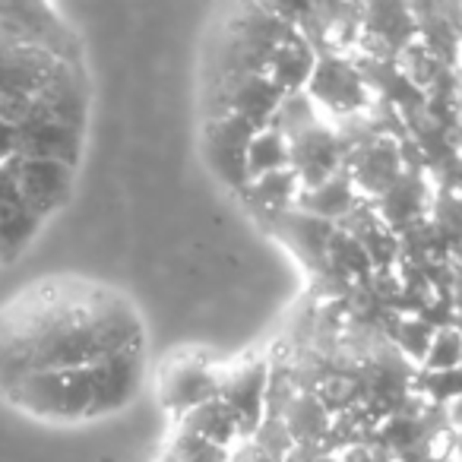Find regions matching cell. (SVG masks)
Segmentation results:
<instances>
[{
    "instance_id": "10",
    "label": "cell",
    "mask_w": 462,
    "mask_h": 462,
    "mask_svg": "<svg viewBox=\"0 0 462 462\" xmlns=\"http://www.w3.org/2000/svg\"><path fill=\"white\" fill-rule=\"evenodd\" d=\"M180 428H184L187 434L199 437V440L212 443V447H222V449H231L235 440H241L238 421H235V415L225 409V402L218 396L197 405L193 411H187V415L180 418Z\"/></svg>"
},
{
    "instance_id": "23",
    "label": "cell",
    "mask_w": 462,
    "mask_h": 462,
    "mask_svg": "<svg viewBox=\"0 0 462 462\" xmlns=\"http://www.w3.org/2000/svg\"><path fill=\"white\" fill-rule=\"evenodd\" d=\"M310 462H342L339 456H320V459H310Z\"/></svg>"
},
{
    "instance_id": "14",
    "label": "cell",
    "mask_w": 462,
    "mask_h": 462,
    "mask_svg": "<svg viewBox=\"0 0 462 462\" xmlns=\"http://www.w3.org/2000/svg\"><path fill=\"white\" fill-rule=\"evenodd\" d=\"M231 449L212 447V443L199 440V437L187 434L184 428L174 430V437L168 440V447L162 449L159 462H228Z\"/></svg>"
},
{
    "instance_id": "21",
    "label": "cell",
    "mask_w": 462,
    "mask_h": 462,
    "mask_svg": "<svg viewBox=\"0 0 462 462\" xmlns=\"http://www.w3.org/2000/svg\"><path fill=\"white\" fill-rule=\"evenodd\" d=\"M453 421H456V424H459V428H462V396L456 399V409H453Z\"/></svg>"
},
{
    "instance_id": "15",
    "label": "cell",
    "mask_w": 462,
    "mask_h": 462,
    "mask_svg": "<svg viewBox=\"0 0 462 462\" xmlns=\"http://www.w3.org/2000/svg\"><path fill=\"white\" fill-rule=\"evenodd\" d=\"M424 374H440V371H453L462 365V333L453 327H443L434 333L428 352L421 358Z\"/></svg>"
},
{
    "instance_id": "19",
    "label": "cell",
    "mask_w": 462,
    "mask_h": 462,
    "mask_svg": "<svg viewBox=\"0 0 462 462\" xmlns=\"http://www.w3.org/2000/svg\"><path fill=\"white\" fill-rule=\"evenodd\" d=\"M421 390L428 393L434 402H447V399H459L462 396V365L453 371H440V374H421Z\"/></svg>"
},
{
    "instance_id": "6",
    "label": "cell",
    "mask_w": 462,
    "mask_h": 462,
    "mask_svg": "<svg viewBox=\"0 0 462 462\" xmlns=\"http://www.w3.org/2000/svg\"><path fill=\"white\" fill-rule=\"evenodd\" d=\"M266 383H270V367L260 355H245L218 371V399L238 421L241 440H251L263 424Z\"/></svg>"
},
{
    "instance_id": "1",
    "label": "cell",
    "mask_w": 462,
    "mask_h": 462,
    "mask_svg": "<svg viewBox=\"0 0 462 462\" xmlns=\"http://www.w3.org/2000/svg\"><path fill=\"white\" fill-rule=\"evenodd\" d=\"M89 105L83 45L60 10L0 4V174L23 155L79 168Z\"/></svg>"
},
{
    "instance_id": "3",
    "label": "cell",
    "mask_w": 462,
    "mask_h": 462,
    "mask_svg": "<svg viewBox=\"0 0 462 462\" xmlns=\"http://www.w3.org/2000/svg\"><path fill=\"white\" fill-rule=\"evenodd\" d=\"M146 377V352L115 355L89 367L26 377L0 399L26 418L48 424H86L127 409Z\"/></svg>"
},
{
    "instance_id": "2",
    "label": "cell",
    "mask_w": 462,
    "mask_h": 462,
    "mask_svg": "<svg viewBox=\"0 0 462 462\" xmlns=\"http://www.w3.org/2000/svg\"><path fill=\"white\" fill-rule=\"evenodd\" d=\"M146 352L140 310L115 285L42 276L0 304V393L26 377Z\"/></svg>"
},
{
    "instance_id": "13",
    "label": "cell",
    "mask_w": 462,
    "mask_h": 462,
    "mask_svg": "<svg viewBox=\"0 0 462 462\" xmlns=\"http://www.w3.org/2000/svg\"><path fill=\"white\" fill-rule=\"evenodd\" d=\"M289 168V140L276 127H263L254 134L251 149H247V174L251 180L263 174H276Z\"/></svg>"
},
{
    "instance_id": "8",
    "label": "cell",
    "mask_w": 462,
    "mask_h": 462,
    "mask_svg": "<svg viewBox=\"0 0 462 462\" xmlns=\"http://www.w3.org/2000/svg\"><path fill=\"white\" fill-rule=\"evenodd\" d=\"M317 67V51L308 42V35L291 29L282 42L273 51L270 64H266V77L285 92V96H295V92H304L310 83V73Z\"/></svg>"
},
{
    "instance_id": "12",
    "label": "cell",
    "mask_w": 462,
    "mask_h": 462,
    "mask_svg": "<svg viewBox=\"0 0 462 462\" xmlns=\"http://www.w3.org/2000/svg\"><path fill=\"white\" fill-rule=\"evenodd\" d=\"M282 421L291 434V443L308 447V443H314V437L329 434V421H333V418H329L327 405H323L314 393H304V396H298L295 402L289 405Z\"/></svg>"
},
{
    "instance_id": "16",
    "label": "cell",
    "mask_w": 462,
    "mask_h": 462,
    "mask_svg": "<svg viewBox=\"0 0 462 462\" xmlns=\"http://www.w3.org/2000/svg\"><path fill=\"white\" fill-rule=\"evenodd\" d=\"M295 187H298L295 171H291V168H285V171L263 174V178L251 180L245 193H254V197H257V203H266V206H273V209H279V206H285L291 199Z\"/></svg>"
},
{
    "instance_id": "7",
    "label": "cell",
    "mask_w": 462,
    "mask_h": 462,
    "mask_svg": "<svg viewBox=\"0 0 462 462\" xmlns=\"http://www.w3.org/2000/svg\"><path fill=\"white\" fill-rule=\"evenodd\" d=\"M310 102H320L333 115L348 117L367 105L365 73L346 58L336 54H317V67L310 73V83L304 89Z\"/></svg>"
},
{
    "instance_id": "22",
    "label": "cell",
    "mask_w": 462,
    "mask_h": 462,
    "mask_svg": "<svg viewBox=\"0 0 462 462\" xmlns=\"http://www.w3.org/2000/svg\"><path fill=\"white\" fill-rule=\"evenodd\" d=\"M456 70H459V77H462V42H459V51H456Z\"/></svg>"
},
{
    "instance_id": "18",
    "label": "cell",
    "mask_w": 462,
    "mask_h": 462,
    "mask_svg": "<svg viewBox=\"0 0 462 462\" xmlns=\"http://www.w3.org/2000/svg\"><path fill=\"white\" fill-rule=\"evenodd\" d=\"M434 333L437 329L430 327L428 320H421V317H405L396 329V342L409 358L421 361L424 352H428V346H430V339H434Z\"/></svg>"
},
{
    "instance_id": "11",
    "label": "cell",
    "mask_w": 462,
    "mask_h": 462,
    "mask_svg": "<svg viewBox=\"0 0 462 462\" xmlns=\"http://www.w3.org/2000/svg\"><path fill=\"white\" fill-rule=\"evenodd\" d=\"M301 206L310 216L320 218H333V216H346L355 209V184L348 178V171H336L333 178H327L323 184L310 187L301 193Z\"/></svg>"
},
{
    "instance_id": "17",
    "label": "cell",
    "mask_w": 462,
    "mask_h": 462,
    "mask_svg": "<svg viewBox=\"0 0 462 462\" xmlns=\"http://www.w3.org/2000/svg\"><path fill=\"white\" fill-rule=\"evenodd\" d=\"M329 254H333L336 266H339L342 273H355V276H365L367 270H371V257H367V251L361 247V241L355 238V235H348V231H339V235H329Z\"/></svg>"
},
{
    "instance_id": "9",
    "label": "cell",
    "mask_w": 462,
    "mask_h": 462,
    "mask_svg": "<svg viewBox=\"0 0 462 462\" xmlns=\"http://www.w3.org/2000/svg\"><path fill=\"white\" fill-rule=\"evenodd\" d=\"M348 178H352V184L358 190L380 193L383 197L402 178V159H399L396 146L390 140H371L365 146H358V155H355Z\"/></svg>"
},
{
    "instance_id": "20",
    "label": "cell",
    "mask_w": 462,
    "mask_h": 462,
    "mask_svg": "<svg viewBox=\"0 0 462 462\" xmlns=\"http://www.w3.org/2000/svg\"><path fill=\"white\" fill-rule=\"evenodd\" d=\"M228 462H285V459H279V456L266 453V449L260 447V443L245 440L238 449H231V453H228Z\"/></svg>"
},
{
    "instance_id": "4",
    "label": "cell",
    "mask_w": 462,
    "mask_h": 462,
    "mask_svg": "<svg viewBox=\"0 0 462 462\" xmlns=\"http://www.w3.org/2000/svg\"><path fill=\"white\" fill-rule=\"evenodd\" d=\"M218 371L216 361L206 352L197 348H180L171 352L159 367V402L165 411H171L174 418H184L187 411H193L197 405L209 402L218 396Z\"/></svg>"
},
{
    "instance_id": "5",
    "label": "cell",
    "mask_w": 462,
    "mask_h": 462,
    "mask_svg": "<svg viewBox=\"0 0 462 462\" xmlns=\"http://www.w3.org/2000/svg\"><path fill=\"white\" fill-rule=\"evenodd\" d=\"M257 134L247 121L235 115H216L206 117L203 127V159L209 171L231 190H247L251 174H247V149Z\"/></svg>"
}]
</instances>
